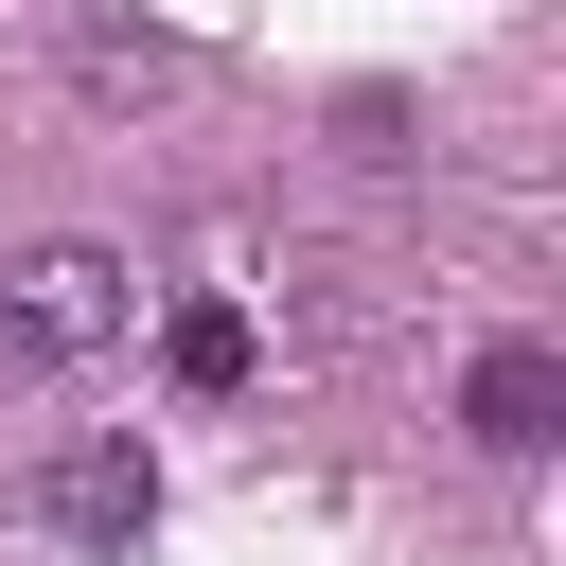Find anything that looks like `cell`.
Returning a JSON list of instances; mask_svg holds the SVG:
<instances>
[{
    "label": "cell",
    "mask_w": 566,
    "mask_h": 566,
    "mask_svg": "<svg viewBox=\"0 0 566 566\" xmlns=\"http://www.w3.org/2000/svg\"><path fill=\"white\" fill-rule=\"evenodd\" d=\"M0 336H18V354H53V371H71V354H106V336H124V248H88V230L18 248V265H0Z\"/></svg>",
    "instance_id": "obj_1"
},
{
    "label": "cell",
    "mask_w": 566,
    "mask_h": 566,
    "mask_svg": "<svg viewBox=\"0 0 566 566\" xmlns=\"http://www.w3.org/2000/svg\"><path fill=\"white\" fill-rule=\"evenodd\" d=\"M35 513H53L71 548H142V531H159V460H142V424H88V442L35 478Z\"/></svg>",
    "instance_id": "obj_2"
},
{
    "label": "cell",
    "mask_w": 566,
    "mask_h": 566,
    "mask_svg": "<svg viewBox=\"0 0 566 566\" xmlns=\"http://www.w3.org/2000/svg\"><path fill=\"white\" fill-rule=\"evenodd\" d=\"M460 424H478L495 460H548V442H566V354H548V336H495V354L460 371Z\"/></svg>",
    "instance_id": "obj_3"
},
{
    "label": "cell",
    "mask_w": 566,
    "mask_h": 566,
    "mask_svg": "<svg viewBox=\"0 0 566 566\" xmlns=\"http://www.w3.org/2000/svg\"><path fill=\"white\" fill-rule=\"evenodd\" d=\"M159 354H177V389H248V371H265V336H248L230 301H177V318H159Z\"/></svg>",
    "instance_id": "obj_4"
},
{
    "label": "cell",
    "mask_w": 566,
    "mask_h": 566,
    "mask_svg": "<svg viewBox=\"0 0 566 566\" xmlns=\"http://www.w3.org/2000/svg\"><path fill=\"white\" fill-rule=\"evenodd\" d=\"M71 71H88L106 106H159V88H195V53H177V35H88Z\"/></svg>",
    "instance_id": "obj_5"
}]
</instances>
